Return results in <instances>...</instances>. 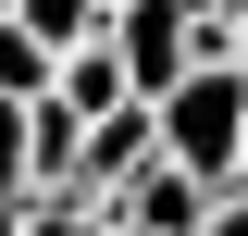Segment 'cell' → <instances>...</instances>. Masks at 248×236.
Segmentation results:
<instances>
[{
  "label": "cell",
  "instance_id": "cell-1",
  "mask_svg": "<svg viewBox=\"0 0 248 236\" xmlns=\"http://www.w3.org/2000/svg\"><path fill=\"white\" fill-rule=\"evenodd\" d=\"M99 50L124 62V100H137V112H161L186 75L236 62L223 25H211V13H186V0H124V13H99Z\"/></svg>",
  "mask_w": 248,
  "mask_h": 236
},
{
  "label": "cell",
  "instance_id": "cell-2",
  "mask_svg": "<svg viewBox=\"0 0 248 236\" xmlns=\"http://www.w3.org/2000/svg\"><path fill=\"white\" fill-rule=\"evenodd\" d=\"M149 124H161V162H174L186 186H211V199H223V186H236V149H248V75L211 62V75H186Z\"/></svg>",
  "mask_w": 248,
  "mask_h": 236
},
{
  "label": "cell",
  "instance_id": "cell-3",
  "mask_svg": "<svg viewBox=\"0 0 248 236\" xmlns=\"http://www.w3.org/2000/svg\"><path fill=\"white\" fill-rule=\"evenodd\" d=\"M50 112H75V124H112V112H137V100H124V62L99 50H62V75H50Z\"/></svg>",
  "mask_w": 248,
  "mask_h": 236
},
{
  "label": "cell",
  "instance_id": "cell-4",
  "mask_svg": "<svg viewBox=\"0 0 248 236\" xmlns=\"http://www.w3.org/2000/svg\"><path fill=\"white\" fill-rule=\"evenodd\" d=\"M0 25H25L37 50L62 62V50H87V37H99V0H13V13H0Z\"/></svg>",
  "mask_w": 248,
  "mask_h": 236
},
{
  "label": "cell",
  "instance_id": "cell-5",
  "mask_svg": "<svg viewBox=\"0 0 248 236\" xmlns=\"http://www.w3.org/2000/svg\"><path fill=\"white\" fill-rule=\"evenodd\" d=\"M50 75H62V62L37 50L25 25H0V100H13V112H37V100H50Z\"/></svg>",
  "mask_w": 248,
  "mask_h": 236
},
{
  "label": "cell",
  "instance_id": "cell-6",
  "mask_svg": "<svg viewBox=\"0 0 248 236\" xmlns=\"http://www.w3.org/2000/svg\"><path fill=\"white\" fill-rule=\"evenodd\" d=\"M25 236H99L87 199H25Z\"/></svg>",
  "mask_w": 248,
  "mask_h": 236
},
{
  "label": "cell",
  "instance_id": "cell-7",
  "mask_svg": "<svg viewBox=\"0 0 248 236\" xmlns=\"http://www.w3.org/2000/svg\"><path fill=\"white\" fill-rule=\"evenodd\" d=\"M0 199H25V112L0 100Z\"/></svg>",
  "mask_w": 248,
  "mask_h": 236
},
{
  "label": "cell",
  "instance_id": "cell-8",
  "mask_svg": "<svg viewBox=\"0 0 248 236\" xmlns=\"http://www.w3.org/2000/svg\"><path fill=\"white\" fill-rule=\"evenodd\" d=\"M199 236H248V186H223V199H211V224H199Z\"/></svg>",
  "mask_w": 248,
  "mask_h": 236
},
{
  "label": "cell",
  "instance_id": "cell-9",
  "mask_svg": "<svg viewBox=\"0 0 248 236\" xmlns=\"http://www.w3.org/2000/svg\"><path fill=\"white\" fill-rule=\"evenodd\" d=\"M0 236H25V199H0Z\"/></svg>",
  "mask_w": 248,
  "mask_h": 236
},
{
  "label": "cell",
  "instance_id": "cell-10",
  "mask_svg": "<svg viewBox=\"0 0 248 236\" xmlns=\"http://www.w3.org/2000/svg\"><path fill=\"white\" fill-rule=\"evenodd\" d=\"M236 186H248V149H236Z\"/></svg>",
  "mask_w": 248,
  "mask_h": 236
},
{
  "label": "cell",
  "instance_id": "cell-11",
  "mask_svg": "<svg viewBox=\"0 0 248 236\" xmlns=\"http://www.w3.org/2000/svg\"><path fill=\"white\" fill-rule=\"evenodd\" d=\"M99 13H124V0H99Z\"/></svg>",
  "mask_w": 248,
  "mask_h": 236
},
{
  "label": "cell",
  "instance_id": "cell-12",
  "mask_svg": "<svg viewBox=\"0 0 248 236\" xmlns=\"http://www.w3.org/2000/svg\"><path fill=\"white\" fill-rule=\"evenodd\" d=\"M186 13H199V0H186Z\"/></svg>",
  "mask_w": 248,
  "mask_h": 236
},
{
  "label": "cell",
  "instance_id": "cell-13",
  "mask_svg": "<svg viewBox=\"0 0 248 236\" xmlns=\"http://www.w3.org/2000/svg\"><path fill=\"white\" fill-rule=\"evenodd\" d=\"M0 13H13V0H0Z\"/></svg>",
  "mask_w": 248,
  "mask_h": 236
}]
</instances>
